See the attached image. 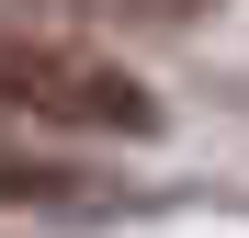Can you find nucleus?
Here are the masks:
<instances>
[{
  "instance_id": "obj_1",
  "label": "nucleus",
  "mask_w": 249,
  "mask_h": 238,
  "mask_svg": "<svg viewBox=\"0 0 249 238\" xmlns=\"http://www.w3.org/2000/svg\"><path fill=\"white\" fill-rule=\"evenodd\" d=\"M0 125L23 136H79V147H147L159 136V91L124 57H102L91 34L57 23H0Z\"/></svg>"
},
{
  "instance_id": "obj_2",
  "label": "nucleus",
  "mask_w": 249,
  "mask_h": 238,
  "mask_svg": "<svg viewBox=\"0 0 249 238\" xmlns=\"http://www.w3.org/2000/svg\"><path fill=\"white\" fill-rule=\"evenodd\" d=\"M91 204H102V170L91 159L0 125V216H91Z\"/></svg>"
},
{
  "instance_id": "obj_3",
  "label": "nucleus",
  "mask_w": 249,
  "mask_h": 238,
  "mask_svg": "<svg viewBox=\"0 0 249 238\" xmlns=\"http://www.w3.org/2000/svg\"><path fill=\"white\" fill-rule=\"evenodd\" d=\"M23 12H46L57 34H181V23H204L215 0H23Z\"/></svg>"
}]
</instances>
